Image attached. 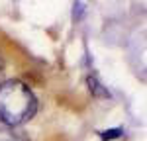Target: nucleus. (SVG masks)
Segmentation results:
<instances>
[{"mask_svg":"<svg viewBox=\"0 0 147 141\" xmlns=\"http://www.w3.org/2000/svg\"><path fill=\"white\" fill-rule=\"evenodd\" d=\"M37 110V100L30 86L20 81L0 84V122L6 126H22L32 120Z\"/></svg>","mask_w":147,"mask_h":141,"instance_id":"obj_1","label":"nucleus"},{"mask_svg":"<svg viewBox=\"0 0 147 141\" xmlns=\"http://www.w3.org/2000/svg\"><path fill=\"white\" fill-rule=\"evenodd\" d=\"M88 88H90V92L94 94V96H102V98H108V96H110V92H108L106 88H102V84L98 82L96 77H88Z\"/></svg>","mask_w":147,"mask_h":141,"instance_id":"obj_2","label":"nucleus"},{"mask_svg":"<svg viewBox=\"0 0 147 141\" xmlns=\"http://www.w3.org/2000/svg\"><path fill=\"white\" fill-rule=\"evenodd\" d=\"M0 141H30L26 135L14 131V129H0Z\"/></svg>","mask_w":147,"mask_h":141,"instance_id":"obj_3","label":"nucleus"},{"mask_svg":"<svg viewBox=\"0 0 147 141\" xmlns=\"http://www.w3.org/2000/svg\"><path fill=\"white\" fill-rule=\"evenodd\" d=\"M120 135H122V129H106V131H102V133H100V137L104 141L116 139V137H120Z\"/></svg>","mask_w":147,"mask_h":141,"instance_id":"obj_4","label":"nucleus"},{"mask_svg":"<svg viewBox=\"0 0 147 141\" xmlns=\"http://www.w3.org/2000/svg\"><path fill=\"white\" fill-rule=\"evenodd\" d=\"M82 12H84L82 4H80V2H75V14H73L75 20H80V18H82Z\"/></svg>","mask_w":147,"mask_h":141,"instance_id":"obj_5","label":"nucleus"},{"mask_svg":"<svg viewBox=\"0 0 147 141\" xmlns=\"http://www.w3.org/2000/svg\"><path fill=\"white\" fill-rule=\"evenodd\" d=\"M0 73H2V59H0Z\"/></svg>","mask_w":147,"mask_h":141,"instance_id":"obj_6","label":"nucleus"}]
</instances>
